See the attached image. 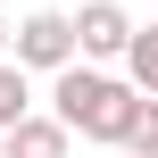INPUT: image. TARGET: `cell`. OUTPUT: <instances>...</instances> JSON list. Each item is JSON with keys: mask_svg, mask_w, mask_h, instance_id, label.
Returning <instances> with one entry per match:
<instances>
[{"mask_svg": "<svg viewBox=\"0 0 158 158\" xmlns=\"http://www.w3.org/2000/svg\"><path fill=\"white\" fill-rule=\"evenodd\" d=\"M125 158H158V100H142V117L125 133Z\"/></svg>", "mask_w": 158, "mask_h": 158, "instance_id": "52a82bcc", "label": "cell"}, {"mask_svg": "<svg viewBox=\"0 0 158 158\" xmlns=\"http://www.w3.org/2000/svg\"><path fill=\"white\" fill-rule=\"evenodd\" d=\"M8 67L67 75V67H75V17H58V8H33L25 25H8Z\"/></svg>", "mask_w": 158, "mask_h": 158, "instance_id": "7a4b0ae2", "label": "cell"}, {"mask_svg": "<svg viewBox=\"0 0 158 158\" xmlns=\"http://www.w3.org/2000/svg\"><path fill=\"white\" fill-rule=\"evenodd\" d=\"M0 58H8V17H0Z\"/></svg>", "mask_w": 158, "mask_h": 158, "instance_id": "ba28073f", "label": "cell"}, {"mask_svg": "<svg viewBox=\"0 0 158 158\" xmlns=\"http://www.w3.org/2000/svg\"><path fill=\"white\" fill-rule=\"evenodd\" d=\"M67 142H75V133H67L58 117H25L17 133H0V150H8V158H67Z\"/></svg>", "mask_w": 158, "mask_h": 158, "instance_id": "277c9868", "label": "cell"}, {"mask_svg": "<svg viewBox=\"0 0 158 158\" xmlns=\"http://www.w3.org/2000/svg\"><path fill=\"white\" fill-rule=\"evenodd\" d=\"M50 117H58L67 133H83V142L125 150V133H133V117H142V92H133L125 75H100V67L75 58V67L50 83Z\"/></svg>", "mask_w": 158, "mask_h": 158, "instance_id": "6da1fadb", "label": "cell"}, {"mask_svg": "<svg viewBox=\"0 0 158 158\" xmlns=\"http://www.w3.org/2000/svg\"><path fill=\"white\" fill-rule=\"evenodd\" d=\"M25 117H33V83H25V67L0 58V133H17Z\"/></svg>", "mask_w": 158, "mask_h": 158, "instance_id": "8992f818", "label": "cell"}, {"mask_svg": "<svg viewBox=\"0 0 158 158\" xmlns=\"http://www.w3.org/2000/svg\"><path fill=\"white\" fill-rule=\"evenodd\" d=\"M125 83L158 100V25H133V42H125Z\"/></svg>", "mask_w": 158, "mask_h": 158, "instance_id": "5b68a950", "label": "cell"}, {"mask_svg": "<svg viewBox=\"0 0 158 158\" xmlns=\"http://www.w3.org/2000/svg\"><path fill=\"white\" fill-rule=\"evenodd\" d=\"M0 158H8V150H0Z\"/></svg>", "mask_w": 158, "mask_h": 158, "instance_id": "9c48e42d", "label": "cell"}, {"mask_svg": "<svg viewBox=\"0 0 158 158\" xmlns=\"http://www.w3.org/2000/svg\"><path fill=\"white\" fill-rule=\"evenodd\" d=\"M125 42H133V17L117 8V0H83V17H75V58L92 67V58H125Z\"/></svg>", "mask_w": 158, "mask_h": 158, "instance_id": "3957f363", "label": "cell"}]
</instances>
